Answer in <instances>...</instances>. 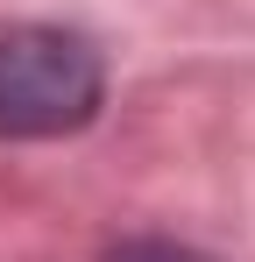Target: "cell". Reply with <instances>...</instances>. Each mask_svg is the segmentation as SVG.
I'll return each mask as SVG.
<instances>
[{"instance_id":"2","label":"cell","mask_w":255,"mask_h":262,"mask_svg":"<svg viewBox=\"0 0 255 262\" xmlns=\"http://www.w3.org/2000/svg\"><path fill=\"white\" fill-rule=\"evenodd\" d=\"M107 262H206V255L177 248V241H121V248H107Z\"/></svg>"},{"instance_id":"1","label":"cell","mask_w":255,"mask_h":262,"mask_svg":"<svg viewBox=\"0 0 255 262\" xmlns=\"http://www.w3.org/2000/svg\"><path fill=\"white\" fill-rule=\"evenodd\" d=\"M99 50L78 29L7 21L0 29V142H57L99 114Z\"/></svg>"}]
</instances>
